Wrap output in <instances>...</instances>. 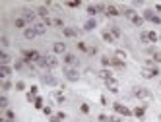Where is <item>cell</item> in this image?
Here are the masks:
<instances>
[{"label":"cell","mask_w":161,"mask_h":122,"mask_svg":"<svg viewBox=\"0 0 161 122\" xmlns=\"http://www.w3.org/2000/svg\"><path fill=\"white\" fill-rule=\"evenodd\" d=\"M97 76L103 79V82H109V79H113V72H111V70H107V68H103V70H99V72H97Z\"/></svg>","instance_id":"12"},{"label":"cell","mask_w":161,"mask_h":122,"mask_svg":"<svg viewBox=\"0 0 161 122\" xmlns=\"http://www.w3.org/2000/svg\"><path fill=\"white\" fill-rule=\"evenodd\" d=\"M6 118H8V120H16V113L8 109V110H6Z\"/></svg>","instance_id":"41"},{"label":"cell","mask_w":161,"mask_h":122,"mask_svg":"<svg viewBox=\"0 0 161 122\" xmlns=\"http://www.w3.org/2000/svg\"><path fill=\"white\" fill-rule=\"evenodd\" d=\"M23 64H25V60H18V62H16V70H21Z\"/></svg>","instance_id":"47"},{"label":"cell","mask_w":161,"mask_h":122,"mask_svg":"<svg viewBox=\"0 0 161 122\" xmlns=\"http://www.w3.org/2000/svg\"><path fill=\"white\" fill-rule=\"evenodd\" d=\"M51 122H62V120H60V118H58V116H56V114H52V116H51Z\"/></svg>","instance_id":"51"},{"label":"cell","mask_w":161,"mask_h":122,"mask_svg":"<svg viewBox=\"0 0 161 122\" xmlns=\"http://www.w3.org/2000/svg\"><path fill=\"white\" fill-rule=\"evenodd\" d=\"M157 118H159V122H161V114H159V116H157Z\"/></svg>","instance_id":"55"},{"label":"cell","mask_w":161,"mask_h":122,"mask_svg":"<svg viewBox=\"0 0 161 122\" xmlns=\"http://www.w3.org/2000/svg\"><path fill=\"white\" fill-rule=\"evenodd\" d=\"M56 116H58L60 120H64V118H66V114H64V113H56Z\"/></svg>","instance_id":"53"},{"label":"cell","mask_w":161,"mask_h":122,"mask_svg":"<svg viewBox=\"0 0 161 122\" xmlns=\"http://www.w3.org/2000/svg\"><path fill=\"white\" fill-rule=\"evenodd\" d=\"M101 37H103V41H105V43H109V45L115 43V37L111 35V31H109V29H105L103 33H101Z\"/></svg>","instance_id":"17"},{"label":"cell","mask_w":161,"mask_h":122,"mask_svg":"<svg viewBox=\"0 0 161 122\" xmlns=\"http://www.w3.org/2000/svg\"><path fill=\"white\" fill-rule=\"evenodd\" d=\"M56 66H58V58L47 54V56H45V68H47V70H55Z\"/></svg>","instance_id":"7"},{"label":"cell","mask_w":161,"mask_h":122,"mask_svg":"<svg viewBox=\"0 0 161 122\" xmlns=\"http://www.w3.org/2000/svg\"><path fill=\"white\" fill-rule=\"evenodd\" d=\"M0 45H2V47H8V45H10V41H8V37H6V35L0 37Z\"/></svg>","instance_id":"42"},{"label":"cell","mask_w":161,"mask_h":122,"mask_svg":"<svg viewBox=\"0 0 161 122\" xmlns=\"http://www.w3.org/2000/svg\"><path fill=\"white\" fill-rule=\"evenodd\" d=\"M41 52L39 51H23V60L29 62V64H37V62L41 60Z\"/></svg>","instance_id":"2"},{"label":"cell","mask_w":161,"mask_h":122,"mask_svg":"<svg viewBox=\"0 0 161 122\" xmlns=\"http://www.w3.org/2000/svg\"><path fill=\"white\" fill-rule=\"evenodd\" d=\"M159 74V68L155 66V68H144L142 70V78L144 79H152V78H155Z\"/></svg>","instance_id":"8"},{"label":"cell","mask_w":161,"mask_h":122,"mask_svg":"<svg viewBox=\"0 0 161 122\" xmlns=\"http://www.w3.org/2000/svg\"><path fill=\"white\" fill-rule=\"evenodd\" d=\"M78 49H80V51H89L88 47H85V43H78Z\"/></svg>","instance_id":"49"},{"label":"cell","mask_w":161,"mask_h":122,"mask_svg":"<svg viewBox=\"0 0 161 122\" xmlns=\"http://www.w3.org/2000/svg\"><path fill=\"white\" fill-rule=\"evenodd\" d=\"M62 33H64V37H76V35H78V29L64 27V29H62Z\"/></svg>","instance_id":"23"},{"label":"cell","mask_w":161,"mask_h":122,"mask_svg":"<svg viewBox=\"0 0 161 122\" xmlns=\"http://www.w3.org/2000/svg\"><path fill=\"white\" fill-rule=\"evenodd\" d=\"M23 37H25V39H27V41L35 39V37H37V31H35V27H27V29L23 31Z\"/></svg>","instance_id":"16"},{"label":"cell","mask_w":161,"mask_h":122,"mask_svg":"<svg viewBox=\"0 0 161 122\" xmlns=\"http://www.w3.org/2000/svg\"><path fill=\"white\" fill-rule=\"evenodd\" d=\"M14 25H16V27H18V29H27V27H25V25H27V22H25V19L23 18H21V16H20V18H16L14 19Z\"/></svg>","instance_id":"18"},{"label":"cell","mask_w":161,"mask_h":122,"mask_svg":"<svg viewBox=\"0 0 161 122\" xmlns=\"http://www.w3.org/2000/svg\"><path fill=\"white\" fill-rule=\"evenodd\" d=\"M37 89H39V87H37V85H33V87H31V91H29V93H31V95H35V97H39V95H37Z\"/></svg>","instance_id":"50"},{"label":"cell","mask_w":161,"mask_h":122,"mask_svg":"<svg viewBox=\"0 0 161 122\" xmlns=\"http://www.w3.org/2000/svg\"><path fill=\"white\" fill-rule=\"evenodd\" d=\"M105 85H107V89H109L111 93H119V82H116L115 78L109 79V82H105Z\"/></svg>","instance_id":"10"},{"label":"cell","mask_w":161,"mask_h":122,"mask_svg":"<svg viewBox=\"0 0 161 122\" xmlns=\"http://www.w3.org/2000/svg\"><path fill=\"white\" fill-rule=\"evenodd\" d=\"M101 64H103V68H109V66H113V58H109V56H103V58H101Z\"/></svg>","instance_id":"29"},{"label":"cell","mask_w":161,"mask_h":122,"mask_svg":"<svg viewBox=\"0 0 161 122\" xmlns=\"http://www.w3.org/2000/svg\"><path fill=\"white\" fill-rule=\"evenodd\" d=\"M10 76H12V68H10V66H0V78L8 79Z\"/></svg>","instance_id":"15"},{"label":"cell","mask_w":161,"mask_h":122,"mask_svg":"<svg viewBox=\"0 0 161 122\" xmlns=\"http://www.w3.org/2000/svg\"><path fill=\"white\" fill-rule=\"evenodd\" d=\"M109 118H111V116H107V114H99V116H97L99 122H109Z\"/></svg>","instance_id":"45"},{"label":"cell","mask_w":161,"mask_h":122,"mask_svg":"<svg viewBox=\"0 0 161 122\" xmlns=\"http://www.w3.org/2000/svg\"><path fill=\"white\" fill-rule=\"evenodd\" d=\"M88 52H89V54H97V49H95V47H91Z\"/></svg>","instance_id":"52"},{"label":"cell","mask_w":161,"mask_h":122,"mask_svg":"<svg viewBox=\"0 0 161 122\" xmlns=\"http://www.w3.org/2000/svg\"><path fill=\"white\" fill-rule=\"evenodd\" d=\"M109 31H111V35L115 37V39H119V37L122 35V31H120L119 27H116V25H113V27H109Z\"/></svg>","instance_id":"25"},{"label":"cell","mask_w":161,"mask_h":122,"mask_svg":"<svg viewBox=\"0 0 161 122\" xmlns=\"http://www.w3.org/2000/svg\"><path fill=\"white\" fill-rule=\"evenodd\" d=\"M33 27H35V31H37V35H43V33L47 31V25L43 23V22H37V23L33 25Z\"/></svg>","instance_id":"21"},{"label":"cell","mask_w":161,"mask_h":122,"mask_svg":"<svg viewBox=\"0 0 161 122\" xmlns=\"http://www.w3.org/2000/svg\"><path fill=\"white\" fill-rule=\"evenodd\" d=\"M10 60H12V58H10V54H8V52H0V62H2V66H8V62Z\"/></svg>","instance_id":"24"},{"label":"cell","mask_w":161,"mask_h":122,"mask_svg":"<svg viewBox=\"0 0 161 122\" xmlns=\"http://www.w3.org/2000/svg\"><path fill=\"white\" fill-rule=\"evenodd\" d=\"M95 27H97V19H95V18H89L88 22L84 23V29H85V31H93Z\"/></svg>","instance_id":"14"},{"label":"cell","mask_w":161,"mask_h":122,"mask_svg":"<svg viewBox=\"0 0 161 122\" xmlns=\"http://www.w3.org/2000/svg\"><path fill=\"white\" fill-rule=\"evenodd\" d=\"M109 122H122V118H120V116H116V114H113L111 118H109Z\"/></svg>","instance_id":"46"},{"label":"cell","mask_w":161,"mask_h":122,"mask_svg":"<svg viewBox=\"0 0 161 122\" xmlns=\"http://www.w3.org/2000/svg\"><path fill=\"white\" fill-rule=\"evenodd\" d=\"M144 22H146V19H144L142 16H136V18L132 19V23H134V25H138V27H142V25H144Z\"/></svg>","instance_id":"30"},{"label":"cell","mask_w":161,"mask_h":122,"mask_svg":"<svg viewBox=\"0 0 161 122\" xmlns=\"http://www.w3.org/2000/svg\"><path fill=\"white\" fill-rule=\"evenodd\" d=\"M23 89H25V82H21V79L16 82V91H23Z\"/></svg>","instance_id":"35"},{"label":"cell","mask_w":161,"mask_h":122,"mask_svg":"<svg viewBox=\"0 0 161 122\" xmlns=\"http://www.w3.org/2000/svg\"><path fill=\"white\" fill-rule=\"evenodd\" d=\"M134 97L140 99V101H152L153 95H152V91H149V89H146V87H134Z\"/></svg>","instance_id":"1"},{"label":"cell","mask_w":161,"mask_h":122,"mask_svg":"<svg viewBox=\"0 0 161 122\" xmlns=\"http://www.w3.org/2000/svg\"><path fill=\"white\" fill-rule=\"evenodd\" d=\"M80 110H82L84 114H88V113H89V105H88V103H82V105H80Z\"/></svg>","instance_id":"38"},{"label":"cell","mask_w":161,"mask_h":122,"mask_svg":"<svg viewBox=\"0 0 161 122\" xmlns=\"http://www.w3.org/2000/svg\"><path fill=\"white\" fill-rule=\"evenodd\" d=\"M122 14H124V18H128L130 22H132V19H134V18L138 16V14H136V10H132V8H126V10H124Z\"/></svg>","instance_id":"22"},{"label":"cell","mask_w":161,"mask_h":122,"mask_svg":"<svg viewBox=\"0 0 161 122\" xmlns=\"http://www.w3.org/2000/svg\"><path fill=\"white\" fill-rule=\"evenodd\" d=\"M2 122H16V120H8V118H2Z\"/></svg>","instance_id":"54"},{"label":"cell","mask_w":161,"mask_h":122,"mask_svg":"<svg viewBox=\"0 0 161 122\" xmlns=\"http://www.w3.org/2000/svg\"><path fill=\"white\" fill-rule=\"evenodd\" d=\"M107 16H113V18H115V16H119L120 12L119 10H116V6H107V12H105Z\"/></svg>","instance_id":"26"},{"label":"cell","mask_w":161,"mask_h":122,"mask_svg":"<svg viewBox=\"0 0 161 122\" xmlns=\"http://www.w3.org/2000/svg\"><path fill=\"white\" fill-rule=\"evenodd\" d=\"M66 6H70V8H78V6H80V0H72V2H66Z\"/></svg>","instance_id":"43"},{"label":"cell","mask_w":161,"mask_h":122,"mask_svg":"<svg viewBox=\"0 0 161 122\" xmlns=\"http://www.w3.org/2000/svg\"><path fill=\"white\" fill-rule=\"evenodd\" d=\"M43 113H45L47 116H52V109L49 107V105H47V107H43Z\"/></svg>","instance_id":"44"},{"label":"cell","mask_w":161,"mask_h":122,"mask_svg":"<svg viewBox=\"0 0 161 122\" xmlns=\"http://www.w3.org/2000/svg\"><path fill=\"white\" fill-rule=\"evenodd\" d=\"M88 14L93 18V16H97L99 12H97V8H95V4H91V6H88Z\"/></svg>","instance_id":"34"},{"label":"cell","mask_w":161,"mask_h":122,"mask_svg":"<svg viewBox=\"0 0 161 122\" xmlns=\"http://www.w3.org/2000/svg\"><path fill=\"white\" fill-rule=\"evenodd\" d=\"M41 79H43V83H45V85H51V87H55L56 83H58V79H56L55 76H52V74H49V72H47V74H43V76H41Z\"/></svg>","instance_id":"9"},{"label":"cell","mask_w":161,"mask_h":122,"mask_svg":"<svg viewBox=\"0 0 161 122\" xmlns=\"http://www.w3.org/2000/svg\"><path fill=\"white\" fill-rule=\"evenodd\" d=\"M113 110H115L116 114H120V116H132V110L124 107L122 103H113Z\"/></svg>","instance_id":"5"},{"label":"cell","mask_w":161,"mask_h":122,"mask_svg":"<svg viewBox=\"0 0 161 122\" xmlns=\"http://www.w3.org/2000/svg\"><path fill=\"white\" fill-rule=\"evenodd\" d=\"M55 97H56L58 103H64V99H66V97H64V93H60V91H56V93H55Z\"/></svg>","instance_id":"40"},{"label":"cell","mask_w":161,"mask_h":122,"mask_svg":"<svg viewBox=\"0 0 161 122\" xmlns=\"http://www.w3.org/2000/svg\"><path fill=\"white\" fill-rule=\"evenodd\" d=\"M64 78H66L68 82H78V79H80L78 68H64Z\"/></svg>","instance_id":"6"},{"label":"cell","mask_w":161,"mask_h":122,"mask_svg":"<svg viewBox=\"0 0 161 122\" xmlns=\"http://www.w3.org/2000/svg\"><path fill=\"white\" fill-rule=\"evenodd\" d=\"M115 58H119V60H122V62H124V60H126V52L122 51V49L115 51Z\"/></svg>","instance_id":"27"},{"label":"cell","mask_w":161,"mask_h":122,"mask_svg":"<svg viewBox=\"0 0 161 122\" xmlns=\"http://www.w3.org/2000/svg\"><path fill=\"white\" fill-rule=\"evenodd\" d=\"M55 25H56V27H62V29H64V22H62V19H58V18L55 19Z\"/></svg>","instance_id":"48"},{"label":"cell","mask_w":161,"mask_h":122,"mask_svg":"<svg viewBox=\"0 0 161 122\" xmlns=\"http://www.w3.org/2000/svg\"><path fill=\"white\" fill-rule=\"evenodd\" d=\"M52 52L55 54H66V43H55L52 45Z\"/></svg>","instance_id":"11"},{"label":"cell","mask_w":161,"mask_h":122,"mask_svg":"<svg viewBox=\"0 0 161 122\" xmlns=\"http://www.w3.org/2000/svg\"><path fill=\"white\" fill-rule=\"evenodd\" d=\"M113 66H115V68H119V70H122V68H124L126 64H124L122 60H119V58H113Z\"/></svg>","instance_id":"31"},{"label":"cell","mask_w":161,"mask_h":122,"mask_svg":"<svg viewBox=\"0 0 161 122\" xmlns=\"http://www.w3.org/2000/svg\"><path fill=\"white\" fill-rule=\"evenodd\" d=\"M62 62H64V68H76L78 66V58H76V54H72V52H66V54L62 56Z\"/></svg>","instance_id":"3"},{"label":"cell","mask_w":161,"mask_h":122,"mask_svg":"<svg viewBox=\"0 0 161 122\" xmlns=\"http://www.w3.org/2000/svg\"><path fill=\"white\" fill-rule=\"evenodd\" d=\"M152 56H153V62H157V64L161 62V51H155Z\"/></svg>","instance_id":"36"},{"label":"cell","mask_w":161,"mask_h":122,"mask_svg":"<svg viewBox=\"0 0 161 122\" xmlns=\"http://www.w3.org/2000/svg\"><path fill=\"white\" fill-rule=\"evenodd\" d=\"M43 107H45V105H43V99L37 97V99H35V109H41V110H43Z\"/></svg>","instance_id":"39"},{"label":"cell","mask_w":161,"mask_h":122,"mask_svg":"<svg viewBox=\"0 0 161 122\" xmlns=\"http://www.w3.org/2000/svg\"><path fill=\"white\" fill-rule=\"evenodd\" d=\"M140 39H142V43H149V37H148V31H142V33H140Z\"/></svg>","instance_id":"37"},{"label":"cell","mask_w":161,"mask_h":122,"mask_svg":"<svg viewBox=\"0 0 161 122\" xmlns=\"http://www.w3.org/2000/svg\"><path fill=\"white\" fill-rule=\"evenodd\" d=\"M21 18H23L25 19V22H27V23H37L35 22V18H37V12H35V10H29V8H23V10H21Z\"/></svg>","instance_id":"4"},{"label":"cell","mask_w":161,"mask_h":122,"mask_svg":"<svg viewBox=\"0 0 161 122\" xmlns=\"http://www.w3.org/2000/svg\"><path fill=\"white\" fill-rule=\"evenodd\" d=\"M35 12H37V16H41L43 19H47V18H49V6H47V4H43V6H39V8L35 10Z\"/></svg>","instance_id":"13"},{"label":"cell","mask_w":161,"mask_h":122,"mask_svg":"<svg viewBox=\"0 0 161 122\" xmlns=\"http://www.w3.org/2000/svg\"><path fill=\"white\" fill-rule=\"evenodd\" d=\"M12 89V83H10V79H2V91L6 93V91H10Z\"/></svg>","instance_id":"32"},{"label":"cell","mask_w":161,"mask_h":122,"mask_svg":"<svg viewBox=\"0 0 161 122\" xmlns=\"http://www.w3.org/2000/svg\"><path fill=\"white\" fill-rule=\"evenodd\" d=\"M132 114L136 116V118H140V120H142L144 116H146V107H136V109L132 110Z\"/></svg>","instance_id":"19"},{"label":"cell","mask_w":161,"mask_h":122,"mask_svg":"<svg viewBox=\"0 0 161 122\" xmlns=\"http://www.w3.org/2000/svg\"><path fill=\"white\" fill-rule=\"evenodd\" d=\"M0 109H6L8 110V97H6V95L0 97Z\"/></svg>","instance_id":"33"},{"label":"cell","mask_w":161,"mask_h":122,"mask_svg":"<svg viewBox=\"0 0 161 122\" xmlns=\"http://www.w3.org/2000/svg\"><path fill=\"white\" fill-rule=\"evenodd\" d=\"M148 37H149V43H157L159 41V35L155 31H148Z\"/></svg>","instance_id":"28"},{"label":"cell","mask_w":161,"mask_h":122,"mask_svg":"<svg viewBox=\"0 0 161 122\" xmlns=\"http://www.w3.org/2000/svg\"><path fill=\"white\" fill-rule=\"evenodd\" d=\"M142 18H144V19H148V22H152V23H153V19L157 18V16L153 14V10H144V16H142Z\"/></svg>","instance_id":"20"}]
</instances>
